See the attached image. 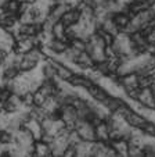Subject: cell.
Returning <instances> with one entry per match:
<instances>
[{
	"label": "cell",
	"instance_id": "2",
	"mask_svg": "<svg viewBox=\"0 0 155 157\" xmlns=\"http://www.w3.org/2000/svg\"><path fill=\"white\" fill-rule=\"evenodd\" d=\"M73 88H85L87 89L91 83H94V81L89 77L87 74H83V72H76L71 77V79L68 81Z\"/></svg>",
	"mask_w": 155,
	"mask_h": 157
},
{
	"label": "cell",
	"instance_id": "7",
	"mask_svg": "<svg viewBox=\"0 0 155 157\" xmlns=\"http://www.w3.org/2000/svg\"><path fill=\"white\" fill-rule=\"evenodd\" d=\"M111 146L114 147L116 156H127L129 154V142L126 139H118L111 140Z\"/></svg>",
	"mask_w": 155,
	"mask_h": 157
},
{
	"label": "cell",
	"instance_id": "8",
	"mask_svg": "<svg viewBox=\"0 0 155 157\" xmlns=\"http://www.w3.org/2000/svg\"><path fill=\"white\" fill-rule=\"evenodd\" d=\"M65 31H67L65 24L61 20H58L54 22L53 28H51V35L56 39H64V40H67V39H65Z\"/></svg>",
	"mask_w": 155,
	"mask_h": 157
},
{
	"label": "cell",
	"instance_id": "6",
	"mask_svg": "<svg viewBox=\"0 0 155 157\" xmlns=\"http://www.w3.org/2000/svg\"><path fill=\"white\" fill-rule=\"evenodd\" d=\"M130 18H132V15L127 14V13H123V11H116L112 14V20H114V22L116 24V27L119 28L120 32L129 25Z\"/></svg>",
	"mask_w": 155,
	"mask_h": 157
},
{
	"label": "cell",
	"instance_id": "14",
	"mask_svg": "<svg viewBox=\"0 0 155 157\" xmlns=\"http://www.w3.org/2000/svg\"><path fill=\"white\" fill-rule=\"evenodd\" d=\"M6 56H7V52H4L3 49H0V64H3V61H4V59H6Z\"/></svg>",
	"mask_w": 155,
	"mask_h": 157
},
{
	"label": "cell",
	"instance_id": "11",
	"mask_svg": "<svg viewBox=\"0 0 155 157\" xmlns=\"http://www.w3.org/2000/svg\"><path fill=\"white\" fill-rule=\"evenodd\" d=\"M20 4L21 3L18 0H7L6 4H4V10L7 13H10V14L18 15V13H20Z\"/></svg>",
	"mask_w": 155,
	"mask_h": 157
},
{
	"label": "cell",
	"instance_id": "1",
	"mask_svg": "<svg viewBox=\"0 0 155 157\" xmlns=\"http://www.w3.org/2000/svg\"><path fill=\"white\" fill-rule=\"evenodd\" d=\"M80 17H82V10L78 6H72L65 11V14L61 17V21L65 24V27H71L79 22Z\"/></svg>",
	"mask_w": 155,
	"mask_h": 157
},
{
	"label": "cell",
	"instance_id": "5",
	"mask_svg": "<svg viewBox=\"0 0 155 157\" xmlns=\"http://www.w3.org/2000/svg\"><path fill=\"white\" fill-rule=\"evenodd\" d=\"M47 48L50 49V50L53 52V53L56 54H62L65 50L68 49V46H69V42L68 40H64V39H56L53 38L49 42V43L46 44Z\"/></svg>",
	"mask_w": 155,
	"mask_h": 157
},
{
	"label": "cell",
	"instance_id": "3",
	"mask_svg": "<svg viewBox=\"0 0 155 157\" xmlns=\"http://www.w3.org/2000/svg\"><path fill=\"white\" fill-rule=\"evenodd\" d=\"M87 92H89V95H90V99L98 101V103H102V101L108 98V92H107L105 89L102 88L100 83H97V82L91 83V85L89 86Z\"/></svg>",
	"mask_w": 155,
	"mask_h": 157
},
{
	"label": "cell",
	"instance_id": "10",
	"mask_svg": "<svg viewBox=\"0 0 155 157\" xmlns=\"http://www.w3.org/2000/svg\"><path fill=\"white\" fill-rule=\"evenodd\" d=\"M35 156H53L49 143H44L42 140H35Z\"/></svg>",
	"mask_w": 155,
	"mask_h": 157
},
{
	"label": "cell",
	"instance_id": "9",
	"mask_svg": "<svg viewBox=\"0 0 155 157\" xmlns=\"http://www.w3.org/2000/svg\"><path fill=\"white\" fill-rule=\"evenodd\" d=\"M39 65L38 61H35V60L29 59V57H27L25 54H24L22 60L20 61V64H18V70H20V72H24V71H31V70L36 68Z\"/></svg>",
	"mask_w": 155,
	"mask_h": 157
},
{
	"label": "cell",
	"instance_id": "15",
	"mask_svg": "<svg viewBox=\"0 0 155 157\" xmlns=\"http://www.w3.org/2000/svg\"><path fill=\"white\" fill-rule=\"evenodd\" d=\"M20 3H25V2H29V0H18Z\"/></svg>",
	"mask_w": 155,
	"mask_h": 157
},
{
	"label": "cell",
	"instance_id": "13",
	"mask_svg": "<svg viewBox=\"0 0 155 157\" xmlns=\"http://www.w3.org/2000/svg\"><path fill=\"white\" fill-rule=\"evenodd\" d=\"M22 103L25 107H32L33 106V92H27L21 96Z\"/></svg>",
	"mask_w": 155,
	"mask_h": 157
},
{
	"label": "cell",
	"instance_id": "12",
	"mask_svg": "<svg viewBox=\"0 0 155 157\" xmlns=\"http://www.w3.org/2000/svg\"><path fill=\"white\" fill-rule=\"evenodd\" d=\"M46 100H47V96L43 95L39 89L33 92V106H43L46 103Z\"/></svg>",
	"mask_w": 155,
	"mask_h": 157
},
{
	"label": "cell",
	"instance_id": "4",
	"mask_svg": "<svg viewBox=\"0 0 155 157\" xmlns=\"http://www.w3.org/2000/svg\"><path fill=\"white\" fill-rule=\"evenodd\" d=\"M22 127H25L31 133H32V136L35 138V140H39L42 138V135H43V128H42L40 121H38V120L33 118V117H29L28 121L25 122Z\"/></svg>",
	"mask_w": 155,
	"mask_h": 157
}]
</instances>
